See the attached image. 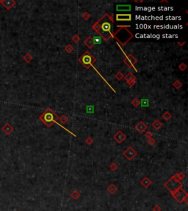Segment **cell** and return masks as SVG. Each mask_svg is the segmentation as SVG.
<instances>
[{
  "mask_svg": "<svg viewBox=\"0 0 188 211\" xmlns=\"http://www.w3.org/2000/svg\"><path fill=\"white\" fill-rule=\"evenodd\" d=\"M84 43L85 45L88 48H91L94 46V41H93V38L91 37V36H89L88 37L87 39L85 40L84 41Z\"/></svg>",
  "mask_w": 188,
  "mask_h": 211,
  "instance_id": "16",
  "label": "cell"
},
{
  "mask_svg": "<svg viewBox=\"0 0 188 211\" xmlns=\"http://www.w3.org/2000/svg\"><path fill=\"white\" fill-rule=\"evenodd\" d=\"M123 63L129 67H134V65L137 62V59L131 54H126L123 59Z\"/></svg>",
  "mask_w": 188,
  "mask_h": 211,
  "instance_id": "8",
  "label": "cell"
},
{
  "mask_svg": "<svg viewBox=\"0 0 188 211\" xmlns=\"http://www.w3.org/2000/svg\"><path fill=\"white\" fill-rule=\"evenodd\" d=\"M135 83H136V80H132V81H130L127 82L128 85H129V87H132L135 84Z\"/></svg>",
  "mask_w": 188,
  "mask_h": 211,
  "instance_id": "38",
  "label": "cell"
},
{
  "mask_svg": "<svg viewBox=\"0 0 188 211\" xmlns=\"http://www.w3.org/2000/svg\"><path fill=\"white\" fill-rule=\"evenodd\" d=\"M124 78L127 82H129L132 80H136V76L133 74L132 73H127L126 76H124Z\"/></svg>",
  "mask_w": 188,
  "mask_h": 211,
  "instance_id": "20",
  "label": "cell"
},
{
  "mask_svg": "<svg viewBox=\"0 0 188 211\" xmlns=\"http://www.w3.org/2000/svg\"><path fill=\"white\" fill-rule=\"evenodd\" d=\"M107 191L111 194H115L118 191V188L116 187V186L115 184H110L107 188Z\"/></svg>",
  "mask_w": 188,
  "mask_h": 211,
  "instance_id": "19",
  "label": "cell"
},
{
  "mask_svg": "<svg viewBox=\"0 0 188 211\" xmlns=\"http://www.w3.org/2000/svg\"><path fill=\"white\" fill-rule=\"evenodd\" d=\"M1 1H2V0H0V4H1Z\"/></svg>",
  "mask_w": 188,
  "mask_h": 211,
  "instance_id": "40",
  "label": "cell"
},
{
  "mask_svg": "<svg viewBox=\"0 0 188 211\" xmlns=\"http://www.w3.org/2000/svg\"><path fill=\"white\" fill-rule=\"evenodd\" d=\"M137 155V151L134 149H133L132 147H128L123 153V156L129 161H132Z\"/></svg>",
  "mask_w": 188,
  "mask_h": 211,
  "instance_id": "7",
  "label": "cell"
},
{
  "mask_svg": "<svg viewBox=\"0 0 188 211\" xmlns=\"http://www.w3.org/2000/svg\"><path fill=\"white\" fill-rule=\"evenodd\" d=\"M173 86L176 89H179L182 87V83H181L179 80H176V81H175L173 82Z\"/></svg>",
  "mask_w": 188,
  "mask_h": 211,
  "instance_id": "24",
  "label": "cell"
},
{
  "mask_svg": "<svg viewBox=\"0 0 188 211\" xmlns=\"http://www.w3.org/2000/svg\"><path fill=\"white\" fill-rule=\"evenodd\" d=\"M23 59H24L27 63H30V62L33 59V56L31 55L30 53H27L25 55L23 56Z\"/></svg>",
  "mask_w": 188,
  "mask_h": 211,
  "instance_id": "21",
  "label": "cell"
},
{
  "mask_svg": "<svg viewBox=\"0 0 188 211\" xmlns=\"http://www.w3.org/2000/svg\"><path fill=\"white\" fill-rule=\"evenodd\" d=\"M140 103L143 106H148V100L147 99H143L140 102Z\"/></svg>",
  "mask_w": 188,
  "mask_h": 211,
  "instance_id": "36",
  "label": "cell"
},
{
  "mask_svg": "<svg viewBox=\"0 0 188 211\" xmlns=\"http://www.w3.org/2000/svg\"><path fill=\"white\" fill-rule=\"evenodd\" d=\"M39 120L48 128H50L53 125V123H56L57 125L58 124L57 120H59V117L51 108H48L39 117Z\"/></svg>",
  "mask_w": 188,
  "mask_h": 211,
  "instance_id": "4",
  "label": "cell"
},
{
  "mask_svg": "<svg viewBox=\"0 0 188 211\" xmlns=\"http://www.w3.org/2000/svg\"><path fill=\"white\" fill-rule=\"evenodd\" d=\"M74 47H73V45L71 44H68L65 47V51H66V52H68V54H71V53H72L73 52V51H74Z\"/></svg>",
  "mask_w": 188,
  "mask_h": 211,
  "instance_id": "25",
  "label": "cell"
},
{
  "mask_svg": "<svg viewBox=\"0 0 188 211\" xmlns=\"http://www.w3.org/2000/svg\"><path fill=\"white\" fill-rule=\"evenodd\" d=\"M82 17L85 19V20H88L89 18L91 17V15H90V13H88V12H85L84 13H82Z\"/></svg>",
  "mask_w": 188,
  "mask_h": 211,
  "instance_id": "30",
  "label": "cell"
},
{
  "mask_svg": "<svg viewBox=\"0 0 188 211\" xmlns=\"http://www.w3.org/2000/svg\"><path fill=\"white\" fill-rule=\"evenodd\" d=\"M0 12H1V10H0Z\"/></svg>",
  "mask_w": 188,
  "mask_h": 211,
  "instance_id": "41",
  "label": "cell"
},
{
  "mask_svg": "<svg viewBox=\"0 0 188 211\" xmlns=\"http://www.w3.org/2000/svg\"><path fill=\"white\" fill-rule=\"evenodd\" d=\"M14 128L9 122L5 123V125L2 128V131L5 133L6 135H10L13 131Z\"/></svg>",
  "mask_w": 188,
  "mask_h": 211,
  "instance_id": "13",
  "label": "cell"
},
{
  "mask_svg": "<svg viewBox=\"0 0 188 211\" xmlns=\"http://www.w3.org/2000/svg\"><path fill=\"white\" fill-rule=\"evenodd\" d=\"M72 41L74 42V43H79V41H80V40H81V38H80V37L78 35V34H74L73 37H72Z\"/></svg>",
  "mask_w": 188,
  "mask_h": 211,
  "instance_id": "29",
  "label": "cell"
},
{
  "mask_svg": "<svg viewBox=\"0 0 188 211\" xmlns=\"http://www.w3.org/2000/svg\"><path fill=\"white\" fill-rule=\"evenodd\" d=\"M59 120H60V122H61L62 124H66L68 121V117H67L66 115L63 114L60 117H59Z\"/></svg>",
  "mask_w": 188,
  "mask_h": 211,
  "instance_id": "23",
  "label": "cell"
},
{
  "mask_svg": "<svg viewBox=\"0 0 188 211\" xmlns=\"http://www.w3.org/2000/svg\"><path fill=\"white\" fill-rule=\"evenodd\" d=\"M151 183H152L151 180L148 178V177H145V178L140 181V184L143 186L144 188H145V189L148 188V187L151 185Z\"/></svg>",
  "mask_w": 188,
  "mask_h": 211,
  "instance_id": "15",
  "label": "cell"
},
{
  "mask_svg": "<svg viewBox=\"0 0 188 211\" xmlns=\"http://www.w3.org/2000/svg\"><path fill=\"white\" fill-rule=\"evenodd\" d=\"M79 62L86 69H88L90 66L93 67V64L96 62V58L94 57L89 51H85L79 59Z\"/></svg>",
  "mask_w": 188,
  "mask_h": 211,
  "instance_id": "6",
  "label": "cell"
},
{
  "mask_svg": "<svg viewBox=\"0 0 188 211\" xmlns=\"http://www.w3.org/2000/svg\"><path fill=\"white\" fill-rule=\"evenodd\" d=\"M118 169V166L115 163H112L110 165V169L111 171H112V172H115Z\"/></svg>",
  "mask_w": 188,
  "mask_h": 211,
  "instance_id": "28",
  "label": "cell"
},
{
  "mask_svg": "<svg viewBox=\"0 0 188 211\" xmlns=\"http://www.w3.org/2000/svg\"><path fill=\"white\" fill-rule=\"evenodd\" d=\"M115 78H117L118 81H121L122 78H124V75L122 73L121 71H119V72H118V73L115 74Z\"/></svg>",
  "mask_w": 188,
  "mask_h": 211,
  "instance_id": "31",
  "label": "cell"
},
{
  "mask_svg": "<svg viewBox=\"0 0 188 211\" xmlns=\"http://www.w3.org/2000/svg\"><path fill=\"white\" fill-rule=\"evenodd\" d=\"M113 139H114L116 141V142H118V144H121L123 141L126 140V136L121 131H118L117 133L113 136Z\"/></svg>",
  "mask_w": 188,
  "mask_h": 211,
  "instance_id": "9",
  "label": "cell"
},
{
  "mask_svg": "<svg viewBox=\"0 0 188 211\" xmlns=\"http://www.w3.org/2000/svg\"><path fill=\"white\" fill-rule=\"evenodd\" d=\"M132 104L134 107H137L140 105V100H139L138 98H134L132 101Z\"/></svg>",
  "mask_w": 188,
  "mask_h": 211,
  "instance_id": "26",
  "label": "cell"
},
{
  "mask_svg": "<svg viewBox=\"0 0 188 211\" xmlns=\"http://www.w3.org/2000/svg\"><path fill=\"white\" fill-rule=\"evenodd\" d=\"M185 174L183 172H179L175 174L173 176L170 178L164 184V186L170 192L182 187V183L181 180L185 178Z\"/></svg>",
  "mask_w": 188,
  "mask_h": 211,
  "instance_id": "3",
  "label": "cell"
},
{
  "mask_svg": "<svg viewBox=\"0 0 188 211\" xmlns=\"http://www.w3.org/2000/svg\"><path fill=\"white\" fill-rule=\"evenodd\" d=\"M147 143H148V144L149 145L152 146V145H154L155 143H156V140H155V139H154V138H153V137H151V138H149V139H148Z\"/></svg>",
  "mask_w": 188,
  "mask_h": 211,
  "instance_id": "33",
  "label": "cell"
},
{
  "mask_svg": "<svg viewBox=\"0 0 188 211\" xmlns=\"http://www.w3.org/2000/svg\"><path fill=\"white\" fill-rule=\"evenodd\" d=\"M152 211H162V208L158 205H156L154 206V208H152Z\"/></svg>",
  "mask_w": 188,
  "mask_h": 211,
  "instance_id": "37",
  "label": "cell"
},
{
  "mask_svg": "<svg viewBox=\"0 0 188 211\" xmlns=\"http://www.w3.org/2000/svg\"><path fill=\"white\" fill-rule=\"evenodd\" d=\"M135 129L140 133H143L148 129V126L143 121H140L135 125Z\"/></svg>",
  "mask_w": 188,
  "mask_h": 211,
  "instance_id": "12",
  "label": "cell"
},
{
  "mask_svg": "<svg viewBox=\"0 0 188 211\" xmlns=\"http://www.w3.org/2000/svg\"><path fill=\"white\" fill-rule=\"evenodd\" d=\"M100 29L98 33L103 37V39L106 41H108L112 36V32L111 31L112 29V23H113L112 15H109L107 13L104 14L99 21Z\"/></svg>",
  "mask_w": 188,
  "mask_h": 211,
  "instance_id": "1",
  "label": "cell"
},
{
  "mask_svg": "<svg viewBox=\"0 0 188 211\" xmlns=\"http://www.w3.org/2000/svg\"><path fill=\"white\" fill-rule=\"evenodd\" d=\"M92 28H93V29L94 30V31H96V32H99V31L100 29V25H99V23L98 22H96L93 26H92Z\"/></svg>",
  "mask_w": 188,
  "mask_h": 211,
  "instance_id": "27",
  "label": "cell"
},
{
  "mask_svg": "<svg viewBox=\"0 0 188 211\" xmlns=\"http://www.w3.org/2000/svg\"><path fill=\"white\" fill-rule=\"evenodd\" d=\"M171 117H172V114H171L169 111H166V112H165V113L162 114V118H163L165 120H166V121L170 120L171 119Z\"/></svg>",
  "mask_w": 188,
  "mask_h": 211,
  "instance_id": "22",
  "label": "cell"
},
{
  "mask_svg": "<svg viewBox=\"0 0 188 211\" xmlns=\"http://www.w3.org/2000/svg\"><path fill=\"white\" fill-rule=\"evenodd\" d=\"M145 136L146 138H148V139L151 138V137L153 136V133L151 132V131H148L146 133H145Z\"/></svg>",
  "mask_w": 188,
  "mask_h": 211,
  "instance_id": "35",
  "label": "cell"
},
{
  "mask_svg": "<svg viewBox=\"0 0 188 211\" xmlns=\"http://www.w3.org/2000/svg\"><path fill=\"white\" fill-rule=\"evenodd\" d=\"M151 125H152V127L154 128L155 130H159V129H160L162 128V123L159 120H155L154 121L152 122Z\"/></svg>",
  "mask_w": 188,
  "mask_h": 211,
  "instance_id": "17",
  "label": "cell"
},
{
  "mask_svg": "<svg viewBox=\"0 0 188 211\" xmlns=\"http://www.w3.org/2000/svg\"><path fill=\"white\" fill-rule=\"evenodd\" d=\"M132 20V15L131 14H117L116 15V21H130Z\"/></svg>",
  "mask_w": 188,
  "mask_h": 211,
  "instance_id": "10",
  "label": "cell"
},
{
  "mask_svg": "<svg viewBox=\"0 0 188 211\" xmlns=\"http://www.w3.org/2000/svg\"><path fill=\"white\" fill-rule=\"evenodd\" d=\"M172 197L176 200L178 203L184 202L186 205L188 204V194L187 191H185L182 187L178 188L173 191L170 192Z\"/></svg>",
  "mask_w": 188,
  "mask_h": 211,
  "instance_id": "5",
  "label": "cell"
},
{
  "mask_svg": "<svg viewBox=\"0 0 188 211\" xmlns=\"http://www.w3.org/2000/svg\"><path fill=\"white\" fill-rule=\"evenodd\" d=\"M1 4L5 7L6 10H10L16 4V1L14 0H2Z\"/></svg>",
  "mask_w": 188,
  "mask_h": 211,
  "instance_id": "11",
  "label": "cell"
},
{
  "mask_svg": "<svg viewBox=\"0 0 188 211\" xmlns=\"http://www.w3.org/2000/svg\"><path fill=\"white\" fill-rule=\"evenodd\" d=\"M127 27L129 26H118V29L112 36L121 45H125L134 37L133 34L127 29Z\"/></svg>",
  "mask_w": 188,
  "mask_h": 211,
  "instance_id": "2",
  "label": "cell"
},
{
  "mask_svg": "<svg viewBox=\"0 0 188 211\" xmlns=\"http://www.w3.org/2000/svg\"><path fill=\"white\" fill-rule=\"evenodd\" d=\"M187 65H186L185 63H181V64L178 65V69H179L180 70H181V71L185 70L187 69Z\"/></svg>",
  "mask_w": 188,
  "mask_h": 211,
  "instance_id": "32",
  "label": "cell"
},
{
  "mask_svg": "<svg viewBox=\"0 0 188 211\" xmlns=\"http://www.w3.org/2000/svg\"><path fill=\"white\" fill-rule=\"evenodd\" d=\"M132 7L130 4H118L116 5V10L120 12L131 11Z\"/></svg>",
  "mask_w": 188,
  "mask_h": 211,
  "instance_id": "14",
  "label": "cell"
},
{
  "mask_svg": "<svg viewBox=\"0 0 188 211\" xmlns=\"http://www.w3.org/2000/svg\"><path fill=\"white\" fill-rule=\"evenodd\" d=\"M186 43V42H185V41H184V43H179V42H178V45H181V46H182V45H183L184 44V43Z\"/></svg>",
  "mask_w": 188,
  "mask_h": 211,
  "instance_id": "39",
  "label": "cell"
},
{
  "mask_svg": "<svg viewBox=\"0 0 188 211\" xmlns=\"http://www.w3.org/2000/svg\"><path fill=\"white\" fill-rule=\"evenodd\" d=\"M85 142H86V144H88V145H92V144H93V139L91 137H88V138H87V139H86Z\"/></svg>",
  "mask_w": 188,
  "mask_h": 211,
  "instance_id": "34",
  "label": "cell"
},
{
  "mask_svg": "<svg viewBox=\"0 0 188 211\" xmlns=\"http://www.w3.org/2000/svg\"><path fill=\"white\" fill-rule=\"evenodd\" d=\"M71 197L74 200H77L79 199V197H81V194L77 190H74L71 193Z\"/></svg>",
  "mask_w": 188,
  "mask_h": 211,
  "instance_id": "18",
  "label": "cell"
}]
</instances>
